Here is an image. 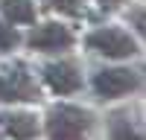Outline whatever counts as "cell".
<instances>
[{"instance_id":"obj_5","label":"cell","mask_w":146,"mask_h":140,"mask_svg":"<svg viewBox=\"0 0 146 140\" xmlns=\"http://www.w3.org/2000/svg\"><path fill=\"white\" fill-rule=\"evenodd\" d=\"M41 79H44V85L50 88L53 93H58V96H73V93H79L82 85H85L82 67L76 61H70V58L47 61L41 67Z\"/></svg>"},{"instance_id":"obj_12","label":"cell","mask_w":146,"mask_h":140,"mask_svg":"<svg viewBox=\"0 0 146 140\" xmlns=\"http://www.w3.org/2000/svg\"><path fill=\"white\" fill-rule=\"evenodd\" d=\"M96 3H100L102 9H117L120 3H123V0H96Z\"/></svg>"},{"instance_id":"obj_1","label":"cell","mask_w":146,"mask_h":140,"mask_svg":"<svg viewBox=\"0 0 146 140\" xmlns=\"http://www.w3.org/2000/svg\"><path fill=\"white\" fill-rule=\"evenodd\" d=\"M94 128V114L76 102H56L44 114L47 140H88Z\"/></svg>"},{"instance_id":"obj_10","label":"cell","mask_w":146,"mask_h":140,"mask_svg":"<svg viewBox=\"0 0 146 140\" xmlns=\"http://www.w3.org/2000/svg\"><path fill=\"white\" fill-rule=\"evenodd\" d=\"M21 47V32L18 26H12L9 20L0 18V53H15Z\"/></svg>"},{"instance_id":"obj_6","label":"cell","mask_w":146,"mask_h":140,"mask_svg":"<svg viewBox=\"0 0 146 140\" xmlns=\"http://www.w3.org/2000/svg\"><path fill=\"white\" fill-rule=\"evenodd\" d=\"M0 131L9 140H35L41 134V117L27 108H6L0 111Z\"/></svg>"},{"instance_id":"obj_9","label":"cell","mask_w":146,"mask_h":140,"mask_svg":"<svg viewBox=\"0 0 146 140\" xmlns=\"http://www.w3.org/2000/svg\"><path fill=\"white\" fill-rule=\"evenodd\" d=\"M0 15L12 26H27V23H35V3L32 0H0Z\"/></svg>"},{"instance_id":"obj_2","label":"cell","mask_w":146,"mask_h":140,"mask_svg":"<svg viewBox=\"0 0 146 140\" xmlns=\"http://www.w3.org/2000/svg\"><path fill=\"white\" fill-rule=\"evenodd\" d=\"M38 99H41V88L27 64L15 61L0 70V105H27Z\"/></svg>"},{"instance_id":"obj_8","label":"cell","mask_w":146,"mask_h":140,"mask_svg":"<svg viewBox=\"0 0 146 140\" xmlns=\"http://www.w3.org/2000/svg\"><path fill=\"white\" fill-rule=\"evenodd\" d=\"M108 140H143V128L129 111H114L108 117Z\"/></svg>"},{"instance_id":"obj_7","label":"cell","mask_w":146,"mask_h":140,"mask_svg":"<svg viewBox=\"0 0 146 140\" xmlns=\"http://www.w3.org/2000/svg\"><path fill=\"white\" fill-rule=\"evenodd\" d=\"M73 32L70 26H64V23L58 20H50V23H41L38 29H32L29 35V47L38 53H64L73 47Z\"/></svg>"},{"instance_id":"obj_3","label":"cell","mask_w":146,"mask_h":140,"mask_svg":"<svg viewBox=\"0 0 146 140\" xmlns=\"http://www.w3.org/2000/svg\"><path fill=\"white\" fill-rule=\"evenodd\" d=\"M94 93L102 102H114V99H126L129 93H135L140 88V73L131 67H102L94 73Z\"/></svg>"},{"instance_id":"obj_4","label":"cell","mask_w":146,"mask_h":140,"mask_svg":"<svg viewBox=\"0 0 146 140\" xmlns=\"http://www.w3.org/2000/svg\"><path fill=\"white\" fill-rule=\"evenodd\" d=\"M85 44H88V50H94L96 55H105V58H131L137 55V41L131 38V35L126 29L120 26H100L88 32V38H85Z\"/></svg>"},{"instance_id":"obj_11","label":"cell","mask_w":146,"mask_h":140,"mask_svg":"<svg viewBox=\"0 0 146 140\" xmlns=\"http://www.w3.org/2000/svg\"><path fill=\"white\" fill-rule=\"evenodd\" d=\"M53 9H58V12H67V15H76V12L82 9V3L85 0H47Z\"/></svg>"}]
</instances>
